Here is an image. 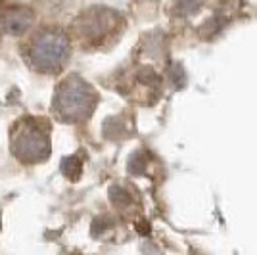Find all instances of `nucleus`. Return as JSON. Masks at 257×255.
Segmentation results:
<instances>
[{"label": "nucleus", "instance_id": "1", "mask_svg": "<svg viewBox=\"0 0 257 255\" xmlns=\"http://www.w3.org/2000/svg\"><path fill=\"white\" fill-rule=\"evenodd\" d=\"M60 104H62L65 119H69V121L85 119L96 106V94L86 83L73 77L69 83L64 85V94H62Z\"/></svg>", "mask_w": 257, "mask_h": 255}, {"label": "nucleus", "instance_id": "2", "mask_svg": "<svg viewBox=\"0 0 257 255\" xmlns=\"http://www.w3.org/2000/svg\"><path fill=\"white\" fill-rule=\"evenodd\" d=\"M200 6H202V0H175V4H173V12L177 14V16H194L196 12L200 10Z\"/></svg>", "mask_w": 257, "mask_h": 255}]
</instances>
